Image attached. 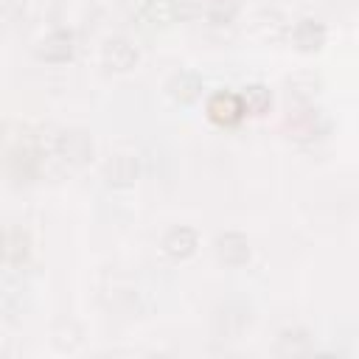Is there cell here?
I'll use <instances>...</instances> for the list:
<instances>
[{
    "instance_id": "1",
    "label": "cell",
    "mask_w": 359,
    "mask_h": 359,
    "mask_svg": "<svg viewBox=\"0 0 359 359\" xmlns=\"http://www.w3.org/2000/svg\"><path fill=\"white\" fill-rule=\"evenodd\" d=\"M73 50H76V36H73V31H65V28L50 31L36 45V56L50 65H62V62L73 59Z\"/></svg>"
},
{
    "instance_id": "2",
    "label": "cell",
    "mask_w": 359,
    "mask_h": 359,
    "mask_svg": "<svg viewBox=\"0 0 359 359\" xmlns=\"http://www.w3.org/2000/svg\"><path fill=\"white\" fill-rule=\"evenodd\" d=\"M208 118L219 126H233L244 118V107H241V98L238 93H230V90H219L210 95L208 101Z\"/></svg>"
},
{
    "instance_id": "3",
    "label": "cell",
    "mask_w": 359,
    "mask_h": 359,
    "mask_svg": "<svg viewBox=\"0 0 359 359\" xmlns=\"http://www.w3.org/2000/svg\"><path fill=\"white\" fill-rule=\"evenodd\" d=\"M31 252V238L22 227L17 224H8L0 230V261L8 264V266H17L28 258Z\"/></svg>"
},
{
    "instance_id": "4",
    "label": "cell",
    "mask_w": 359,
    "mask_h": 359,
    "mask_svg": "<svg viewBox=\"0 0 359 359\" xmlns=\"http://www.w3.org/2000/svg\"><path fill=\"white\" fill-rule=\"evenodd\" d=\"M101 62H104L107 70L123 73V70L135 67V62H137V48H135L129 39H123V36H112V39H107L104 48H101Z\"/></svg>"
},
{
    "instance_id": "5",
    "label": "cell",
    "mask_w": 359,
    "mask_h": 359,
    "mask_svg": "<svg viewBox=\"0 0 359 359\" xmlns=\"http://www.w3.org/2000/svg\"><path fill=\"white\" fill-rule=\"evenodd\" d=\"M216 255L222 264L227 266H241L250 261V241L244 233H236V230H227V233H219L216 236Z\"/></svg>"
},
{
    "instance_id": "6",
    "label": "cell",
    "mask_w": 359,
    "mask_h": 359,
    "mask_svg": "<svg viewBox=\"0 0 359 359\" xmlns=\"http://www.w3.org/2000/svg\"><path fill=\"white\" fill-rule=\"evenodd\" d=\"M325 25L320 22V20H314V17H303V20H297L294 22V31H292V42H294V48L297 50H303V53H314V50H320L323 45H325Z\"/></svg>"
},
{
    "instance_id": "7",
    "label": "cell",
    "mask_w": 359,
    "mask_h": 359,
    "mask_svg": "<svg viewBox=\"0 0 359 359\" xmlns=\"http://www.w3.org/2000/svg\"><path fill=\"white\" fill-rule=\"evenodd\" d=\"M202 87H205V81L196 70H177L168 79V95L177 104H194L202 95Z\"/></svg>"
},
{
    "instance_id": "8",
    "label": "cell",
    "mask_w": 359,
    "mask_h": 359,
    "mask_svg": "<svg viewBox=\"0 0 359 359\" xmlns=\"http://www.w3.org/2000/svg\"><path fill=\"white\" fill-rule=\"evenodd\" d=\"M199 247V238L191 227H171L165 236H163V252L171 258V261H185L196 252Z\"/></svg>"
},
{
    "instance_id": "9",
    "label": "cell",
    "mask_w": 359,
    "mask_h": 359,
    "mask_svg": "<svg viewBox=\"0 0 359 359\" xmlns=\"http://www.w3.org/2000/svg\"><path fill=\"white\" fill-rule=\"evenodd\" d=\"M59 154L67 160V163H84L90 154H93V140L81 132V129H70V132H62L59 140Z\"/></svg>"
},
{
    "instance_id": "10",
    "label": "cell",
    "mask_w": 359,
    "mask_h": 359,
    "mask_svg": "<svg viewBox=\"0 0 359 359\" xmlns=\"http://www.w3.org/2000/svg\"><path fill=\"white\" fill-rule=\"evenodd\" d=\"M104 177H107L109 185H132L135 177H137V160L129 157V154H118L107 163Z\"/></svg>"
},
{
    "instance_id": "11",
    "label": "cell",
    "mask_w": 359,
    "mask_h": 359,
    "mask_svg": "<svg viewBox=\"0 0 359 359\" xmlns=\"http://www.w3.org/2000/svg\"><path fill=\"white\" fill-rule=\"evenodd\" d=\"M238 98H241L244 115H264V112L269 109V104H272V93H269V87H264V84H247V87L238 93Z\"/></svg>"
}]
</instances>
